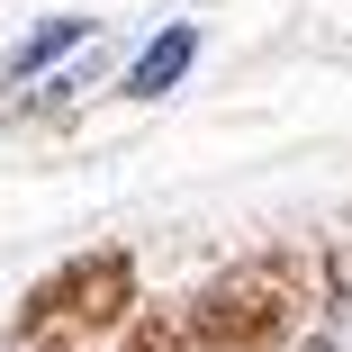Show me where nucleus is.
Wrapping results in <instances>:
<instances>
[{
  "label": "nucleus",
  "mask_w": 352,
  "mask_h": 352,
  "mask_svg": "<svg viewBox=\"0 0 352 352\" xmlns=\"http://www.w3.org/2000/svg\"><path fill=\"white\" fill-rule=\"evenodd\" d=\"M82 36H91V19H54V28H36V36H28V45L10 54V82H36L45 63H54V54H73Z\"/></svg>",
  "instance_id": "obj_1"
},
{
  "label": "nucleus",
  "mask_w": 352,
  "mask_h": 352,
  "mask_svg": "<svg viewBox=\"0 0 352 352\" xmlns=\"http://www.w3.org/2000/svg\"><path fill=\"white\" fill-rule=\"evenodd\" d=\"M181 63H190V36H163V45H154V54H145V63H135V73H126V91H135V100H154V91H172V82H181Z\"/></svg>",
  "instance_id": "obj_2"
},
{
  "label": "nucleus",
  "mask_w": 352,
  "mask_h": 352,
  "mask_svg": "<svg viewBox=\"0 0 352 352\" xmlns=\"http://www.w3.org/2000/svg\"><path fill=\"white\" fill-rule=\"evenodd\" d=\"M316 352H352V307H334V325H325V343Z\"/></svg>",
  "instance_id": "obj_3"
}]
</instances>
